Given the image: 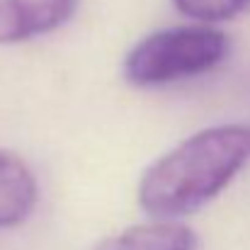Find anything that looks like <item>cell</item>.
I'll list each match as a JSON object with an SVG mask.
<instances>
[{"label":"cell","mask_w":250,"mask_h":250,"mask_svg":"<svg viewBox=\"0 0 250 250\" xmlns=\"http://www.w3.org/2000/svg\"><path fill=\"white\" fill-rule=\"evenodd\" d=\"M250 161V124L209 126L158 158L139 182V204L158 219L211 202Z\"/></svg>","instance_id":"1"},{"label":"cell","mask_w":250,"mask_h":250,"mask_svg":"<svg viewBox=\"0 0 250 250\" xmlns=\"http://www.w3.org/2000/svg\"><path fill=\"white\" fill-rule=\"evenodd\" d=\"M229 54V39L211 27H170L141 39L124 59V78L139 87H156L202 76Z\"/></svg>","instance_id":"2"},{"label":"cell","mask_w":250,"mask_h":250,"mask_svg":"<svg viewBox=\"0 0 250 250\" xmlns=\"http://www.w3.org/2000/svg\"><path fill=\"white\" fill-rule=\"evenodd\" d=\"M78 0H0V44H20L63 27Z\"/></svg>","instance_id":"3"},{"label":"cell","mask_w":250,"mask_h":250,"mask_svg":"<svg viewBox=\"0 0 250 250\" xmlns=\"http://www.w3.org/2000/svg\"><path fill=\"white\" fill-rule=\"evenodd\" d=\"M39 197L37 177L27 163L7 151H0V229L22 224Z\"/></svg>","instance_id":"4"},{"label":"cell","mask_w":250,"mask_h":250,"mask_svg":"<svg viewBox=\"0 0 250 250\" xmlns=\"http://www.w3.org/2000/svg\"><path fill=\"white\" fill-rule=\"evenodd\" d=\"M95 250H197V236L175 221H156L109 236Z\"/></svg>","instance_id":"5"},{"label":"cell","mask_w":250,"mask_h":250,"mask_svg":"<svg viewBox=\"0 0 250 250\" xmlns=\"http://www.w3.org/2000/svg\"><path fill=\"white\" fill-rule=\"evenodd\" d=\"M175 7L197 22H224L241 15L250 0H172Z\"/></svg>","instance_id":"6"}]
</instances>
